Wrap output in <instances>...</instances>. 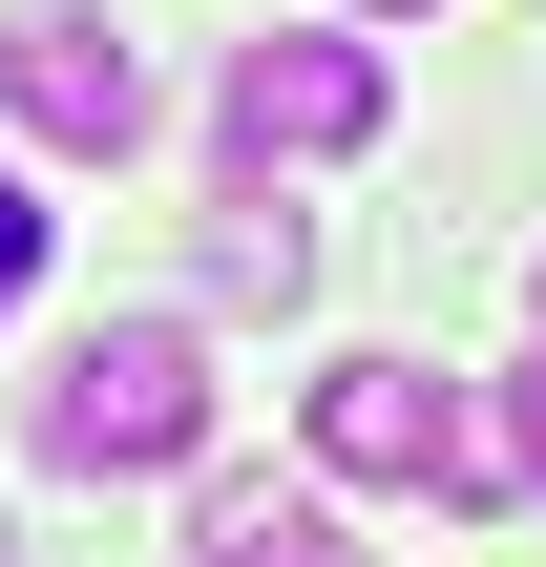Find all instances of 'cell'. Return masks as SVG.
I'll return each instance as SVG.
<instances>
[{
	"label": "cell",
	"mask_w": 546,
	"mask_h": 567,
	"mask_svg": "<svg viewBox=\"0 0 546 567\" xmlns=\"http://www.w3.org/2000/svg\"><path fill=\"white\" fill-rule=\"evenodd\" d=\"M0 105H21L42 168H126V147H147V42H126L105 0H21V21H0Z\"/></svg>",
	"instance_id": "3957f363"
},
{
	"label": "cell",
	"mask_w": 546,
	"mask_h": 567,
	"mask_svg": "<svg viewBox=\"0 0 546 567\" xmlns=\"http://www.w3.org/2000/svg\"><path fill=\"white\" fill-rule=\"evenodd\" d=\"M210 126H231V168H358V147L400 126V84H379V42H337V21H274V42H231Z\"/></svg>",
	"instance_id": "7a4b0ae2"
},
{
	"label": "cell",
	"mask_w": 546,
	"mask_h": 567,
	"mask_svg": "<svg viewBox=\"0 0 546 567\" xmlns=\"http://www.w3.org/2000/svg\"><path fill=\"white\" fill-rule=\"evenodd\" d=\"M526 316H546V274H526Z\"/></svg>",
	"instance_id": "30bf717a"
},
{
	"label": "cell",
	"mask_w": 546,
	"mask_h": 567,
	"mask_svg": "<svg viewBox=\"0 0 546 567\" xmlns=\"http://www.w3.org/2000/svg\"><path fill=\"white\" fill-rule=\"evenodd\" d=\"M189 274H210V316H295V295H316V210H295L274 168H231V189H210V252H189Z\"/></svg>",
	"instance_id": "5b68a950"
},
{
	"label": "cell",
	"mask_w": 546,
	"mask_h": 567,
	"mask_svg": "<svg viewBox=\"0 0 546 567\" xmlns=\"http://www.w3.org/2000/svg\"><path fill=\"white\" fill-rule=\"evenodd\" d=\"M189 567H358V547H337V484H274V463H189Z\"/></svg>",
	"instance_id": "277c9868"
},
{
	"label": "cell",
	"mask_w": 546,
	"mask_h": 567,
	"mask_svg": "<svg viewBox=\"0 0 546 567\" xmlns=\"http://www.w3.org/2000/svg\"><path fill=\"white\" fill-rule=\"evenodd\" d=\"M0 567H21V526H0Z\"/></svg>",
	"instance_id": "9c48e42d"
},
{
	"label": "cell",
	"mask_w": 546,
	"mask_h": 567,
	"mask_svg": "<svg viewBox=\"0 0 546 567\" xmlns=\"http://www.w3.org/2000/svg\"><path fill=\"white\" fill-rule=\"evenodd\" d=\"M337 21H442V0H337Z\"/></svg>",
	"instance_id": "ba28073f"
},
{
	"label": "cell",
	"mask_w": 546,
	"mask_h": 567,
	"mask_svg": "<svg viewBox=\"0 0 546 567\" xmlns=\"http://www.w3.org/2000/svg\"><path fill=\"white\" fill-rule=\"evenodd\" d=\"M21 295H42V189L0 168V316H21Z\"/></svg>",
	"instance_id": "8992f818"
},
{
	"label": "cell",
	"mask_w": 546,
	"mask_h": 567,
	"mask_svg": "<svg viewBox=\"0 0 546 567\" xmlns=\"http://www.w3.org/2000/svg\"><path fill=\"white\" fill-rule=\"evenodd\" d=\"M484 400H505V442H526V484H546V358H526V379H484Z\"/></svg>",
	"instance_id": "52a82bcc"
},
{
	"label": "cell",
	"mask_w": 546,
	"mask_h": 567,
	"mask_svg": "<svg viewBox=\"0 0 546 567\" xmlns=\"http://www.w3.org/2000/svg\"><path fill=\"white\" fill-rule=\"evenodd\" d=\"M42 463L63 484H189L210 463V337L189 316H84L42 379Z\"/></svg>",
	"instance_id": "6da1fadb"
}]
</instances>
